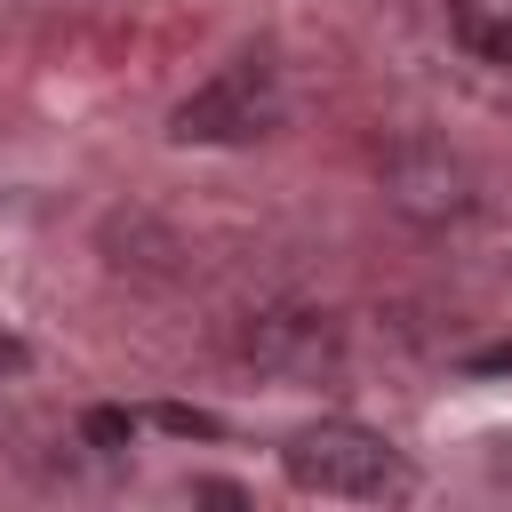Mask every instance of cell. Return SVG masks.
<instances>
[{
	"label": "cell",
	"mask_w": 512,
	"mask_h": 512,
	"mask_svg": "<svg viewBox=\"0 0 512 512\" xmlns=\"http://www.w3.org/2000/svg\"><path fill=\"white\" fill-rule=\"evenodd\" d=\"M24 360H32L24 336H0V376H24Z\"/></svg>",
	"instance_id": "7"
},
{
	"label": "cell",
	"mask_w": 512,
	"mask_h": 512,
	"mask_svg": "<svg viewBox=\"0 0 512 512\" xmlns=\"http://www.w3.org/2000/svg\"><path fill=\"white\" fill-rule=\"evenodd\" d=\"M80 432H88L96 448H120V440L136 432V416H128V408H88V416H80Z\"/></svg>",
	"instance_id": "5"
},
{
	"label": "cell",
	"mask_w": 512,
	"mask_h": 512,
	"mask_svg": "<svg viewBox=\"0 0 512 512\" xmlns=\"http://www.w3.org/2000/svg\"><path fill=\"white\" fill-rule=\"evenodd\" d=\"M160 424L168 432H216V416H200V408H160Z\"/></svg>",
	"instance_id": "6"
},
{
	"label": "cell",
	"mask_w": 512,
	"mask_h": 512,
	"mask_svg": "<svg viewBox=\"0 0 512 512\" xmlns=\"http://www.w3.org/2000/svg\"><path fill=\"white\" fill-rule=\"evenodd\" d=\"M280 472L304 488V496H400L408 488V464L384 432L352 424V416H320L304 432L280 440Z\"/></svg>",
	"instance_id": "1"
},
{
	"label": "cell",
	"mask_w": 512,
	"mask_h": 512,
	"mask_svg": "<svg viewBox=\"0 0 512 512\" xmlns=\"http://www.w3.org/2000/svg\"><path fill=\"white\" fill-rule=\"evenodd\" d=\"M280 120V80L264 56H240L224 64L208 88H192L176 104V144H248Z\"/></svg>",
	"instance_id": "2"
},
{
	"label": "cell",
	"mask_w": 512,
	"mask_h": 512,
	"mask_svg": "<svg viewBox=\"0 0 512 512\" xmlns=\"http://www.w3.org/2000/svg\"><path fill=\"white\" fill-rule=\"evenodd\" d=\"M384 200L408 216V224H456L472 208V168L448 152V144H400L384 160Z\"/></svg>",
	"instance_id": "3"
},
{
	"label": "cell",
	"mask_w": 512,
	"mask_h": 512,
	"mask_svg": "<svg viewBox=\"0 0 512 512\" xmlns=\"http://www.w3.org/2000/svg\"><path fill=\"white\" fill-rule=\"evenodd\" d=\"M448 24H456V40L480 64H504L512 72V0H448Z\"/></svg>",
	"instance_id": "4"
}]
</instances>
